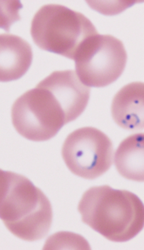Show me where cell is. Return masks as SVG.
<instances>
[{
  "label": "cell",
  "instance_id": "1",
  "mask_svg": "<svg viewBox=\"0 0 144 250\" xmlns=\"http://www.w3.org/2000/svg\"><path fill=\"white\" fill-rule=\"evenodd\" d=\"M78 211L85 225L111 241H128L144 228V204L141 199L108 185L87 189Z\"/></svg>",
  "mask_w": 144,
  "mask_h": 250
},
{
  "label": "cell",
  "instance_id": "2",
  "mask_svg": "<svg viewBox=\"0 0 144 250\" xmlns=\"http://www.w3.org/2000/svg\"><path fill=\"white\" fill-rule=\"evenodd\" d=\"M0 217L9 231L27 241L46 237L51 228V203L28 178L12 171L0 172Z\"/></svg>",
  "mask_w": 144,
  "mask_h": 250
},
{
  "label": "cell",
  "instance_id": "3",
  "mask_svg": "<svg viewBox=\"0 0 144 250\" xmlns=\"http://www.w3.org/2000/svg\"><path fill=\"white\" fill-rule=\"evenodd\" d=\"M31 34L34 43L42 50L75 60L85 42L98 33L83 14L49 4L35 14Z\"/></svg>",
  "mask_w": 144,
  "mask_h": 250
},
{
  "label": "cell",
  "instance_id": "4",
  "mask_svg": "<svg viewBox=\"0 0 144 250\" xmlns=\"http://www.w3.org/2000/svg\"><path fill=\"white\" fill-rule=\"evenodd\" d=\"M14 127L29 141H49L66 125L60 103L45 88L37 87L21 95L12 108Z\"/></svg>",
  "mask_w": 144,
  "mask_h": 250
},
{
  "label": "cell",
  "instance_id": "5",
  "mask_svg": "<svg viewBox=\"0 0 144 250\" xmlns=\"http://www.w3.org/2000/svg\"><path fill=\"white\" fill-rule=\"evenodd\" d=\"M127 53L120 40L111 35L93 36L75 59L81 82L92 87H105L116 82L125 68Z\"/></svg>",
  "mask_w": 144,
  "mask_h": 250
},
{
  "label": "cell",
  "instance_id": "6",
  "mask_svg": "<svg viewBox=\"0 0 144 250\" xmlns=\"http://www.w3.org/2000/svg\"><path fill=\"white\" fill-rule=\"evenodd\" d=\"M62 156L74 174L93 180L105 174L112 166L113 146L101 130L82 127L68 136L63 144Z\"/></svg>",
  "mask_w": 144,
  "mask_h": 250
},
{
  "label": "cell",
  "instance_id": "7",
  "mask_svg": "<svg viewBox=\"0 0 144 250\" xmlns=\"http://www.w3.org/2000/svg\"><path fill=\"white\" fill-rule=\"evenodd\" d=\"M38 86L53 93L64 111L67 124L78 119L88 104L90 89L71 70L55 71Z\"/></svg>",
  "mask_w": 144,
  "mask_h": 250
},
{
  "label": "cell",
  "instance_id": "8",
  "mask_svg": "<svg viewBox=\"0 0 144 250\" xmlns=\"http://www.w3.org/2000/svg\"><path fill=\"white\" fill-rule=\"evenodd\" d=\"M112 119L127 130L144 129V83L133 82L115 94L111 106Z\"/></svg>",
  "mask_w": 144,
  "mask_h": 250
},
{
  "label": "cell",
  "instance_id": "9",
  "mask_svg": "<svg viewBox=\"0 0 144 250\" xmlns=\"http://www.w3.org/2000/svg\"><path fill=\"white\" fill-rule=\"evenodd\" d=\"M0 80L9 82L25 75L33 61L31 45L13 34L0 36Z\"/></svg>",
  "mask_w": 144,
  "mask_h": 250
},
{
  "label": "cell",
  "instance_id": "10",
  "mask_svg": "<svg viewBox=\"0 0 144 250\" xmlns=\"http://www.w3.org/2000/svg\"><path fill=\"white\" fill-rule=\"evenodd\" d=\"M114 163L123 178L144 182V133L124 139L115 152Z\"/></svg>",
  "mask_w": 144,
  "mask_h": 250
}]
</instances>
